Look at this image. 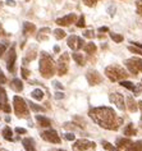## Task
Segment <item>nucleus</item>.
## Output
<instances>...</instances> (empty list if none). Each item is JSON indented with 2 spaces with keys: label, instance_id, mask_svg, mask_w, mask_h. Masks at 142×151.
I'll list each match as a JSON object with an SVG mask.
<instances>
[{
  "label": "nucleus",
  "instance_id": "f257e3e1",
  "mask_svg": "<svg viewBox=\"0 0 142 151\" xmlns=\"http://www.w3.org/2000/svg\"><path fill=\"white\" fill-rule=\"evenodd\" d=\"M88 115L96 124L110 131H117L123 123V118L118 116L113 109L108 106L93 108L90 110Z\"/></svg>",
  "mask_w": 142,
  "mask_h": 151
},
{
  "label": "nucleus",
  "instance_id": "f03ea898",
  "mask_svg": "<svg viewBox=\"0 0 142 151\" xmlns=\"http://www.w3.org/2000/svg\"><path fill=\"white\" fill-rule=\"evenodd\" d=\"M39 69L44 78H51L55 74V72H57V64L54 63L53 58H51L46 51L41 52Z\"/></svg>",
  "mask_w": 142,
  "mask_h": 151
},
{
  "label": "nucleus",
  "instance_id": "7ed1b4c3",
  "mask_svg": "<svg viewBox=\"0 0 142 151\" xmlns=\"http://www.w3.org/2000/svg\"><path fill=\"white\" fill-rule=\"evenodd\" d=\"M105 74L111 82H120L128 77V73L119 65H109L105 68Z\"/></svg>",
  "mask_w": 142,
  "mask_h": 151
},
{
  "label": "nucleus",
  "instance_id": "20e7f679",
  "mask_svg": "<svg viewBox=\"0 0 142 151\" xmlns=\"http://www.w3.org/2000/svg\"><path fill=\"white\" fill-rule=\"evenodd\" d=\"M13 105H14V113L18 118H28L29 116V111L27 108L26 101L19 96H14L13 99Z\"/></svg>",
  "mask_w": 142,
  "mask_h": 151
},
{
  "label": "nucleus",
  "instance_id": "39448f33",
  "mask_svg": "<svg viewBox=\"0 0 142 151\" xmlns=\"http://www.w3.org/2000/svg\"><path fill=\"white\" fill-rule=\"evenodd\" d=\"M124 64H126V67L128 68V70L133 76H136V74H138V73H141L142 72V59H140V58L127 59V60H124Z\"/></svg>",
  "mask_w": 142,
  "mask_h": 151
},
{
  "label": "nucleus",
  "instance_id": "423d86ee",
  "mask_svg": "<svg viewBox=\"0 0 142 151\" xmlns=\"http://www.w3.org/2000/svg\"><path fill=\"white\" fill-rule=\"evenodd\" d=\"M57 69H58V76L67 74V72L69 69V54L68 52H63L60 55V58L58 60V64H57Z\"/></svg>",
  "mask_w": 142,
  "mask_h": 151
},
{
  "label": "nucleus",
  "instance_id": "0eeeda50",
  "mask_svg": "<svg viewBox=\"0 0 142 151\" xmlns=\"http://www.w3.org/2000/svg\"><path fill=\"white\" fill-rule=\"evenodd\" d=\"M96 149V143L88 139H77L73 143V150L76 151H87V150H95Z\"/></svg>",
  "mask_w": 142,
  "mask_h": 151
},
{
  "label": "nucleus",
  "instance_id": "6e6552de",
  "mask_svg": "<svg viewBox=\"0 0 142 151\" xmlns=\"http://www.w3.org/2000/svg\"><path fill=\"white\" fill-rule=\"evenodd\" d=\"M16 59H17L16 49H14V46H12L10 50L8 51V55H6V68H8L10 73L16 72Z\"/></svg>",
  "mask_w": 142,
  "mask_h": 151
},
{
  "label": "nucleus",
  "instance_id": "1a4fd4ad",
  "mask_svg": "<svg viewBox=\"0 0 142 151\" xmlns=\"http://www.w3.org/2000/svg\"><path fill=\"white\" fill-rule=\"evenodd\" d=\"M86 78H87V82L91 86H96L103 82L101 74H100L98 70H93V69H90L87 73H86Z\"/></svg>",
  "mask_w": 142,
  "mask_h": 151
},
{
  "label": "nucleus",
  "instance_id": "9d476101",
  "mask_svg": "<svg viewBox=\"0 0 142 151\" xmlns=\"http://www.w3.org/2000/svg\"><path fill=\"white\" fill-rule=\"evenodd\" d=\"M67 44H68V46L72 49V50H80V49L83 47L85 45V41L82 37H78L76 35H72L68 37V41H67Z\"/></svg>",
  "mask_w": 142,
  "mask_h": 151
},
{
  "label": "nucleus",
  "instance_id": "9b49d317",
  "mask_svg": "<svg viewBox=\"0 0 142 151\" xmlns=\"http://www.w3.org/2000/svg\"><path fill=\"white\" fill-rule=\"evenodd\" d=\"M41 137L45 141L50 142V143H60V137H59L58 132L54 129H49V131H45L41 133Z\"/></svg>",
  "mask_w": 142,
  "mask_h": 151
},
{
  "label": "nucleus",
  "instance_id": "f8f14e48",
  "mask_svg": "<svg viewBox=\"0 0 142 151\" xmlns=\"http://www.w3.org/2000/svg\"><path fill=\"white\" fill-rule=\"evenodd\" d=\"M109 100L113 103L115 106H117L119 110H124L126 109V104H124V97H123L122 93L119 92H114V93H110L109 96Z\"/></svg>",
  "mask_w": 142,
  "mask_h": 151
},
{
  "label": "nucleus",
  "instance_id": "ddd939ff",
  "mask_svg": "<svg viewBox=\"0 0 142 151\" xmlns=\"http://www.w3.org/2000/svg\"><path fill=\"white\" fill-rule=\"evenodd\" d=\"M76 21H77V16L74 13H72V14H68V16L62 17V18H59V19H57V24L65 27V26H70L72 23H74Z\"/></svg>",
  "mask_w": 142,
  "mask_h": 151
},
{
  "label": "nucleus",
  "instance_id": "4468645a",
  "mask_svg": "<svg viewBox=\"0 0 142 151\" xmlns=\"http://www.w3.org/2000/svg\"><path fill=\"white\" fill-rule=\"evenodd\" d=\"M22 145H23L26 151H36V146H35V139L33 138H23L22 139Z\"/></svg>",
  "mask_w": 142,
  "mask_h": 151
},
{
  "label": "nucleus",
  "instance_id": "2eb2a0df",
  "mask_svg": "<svg viewBox=\"0 0 142 151\" xmlns=\"http://www.w3.org/2000/svg\"><path fill=\"white\" fill-rule=\"evenodd\" d=\"M120 86H123L124 88H128V90H131V91H133L136 95H138V93L141 92V88H137L136 86H134L132 82H129V81H120Z\"/></svg>",
  "mask_w": 142,
  "mask_h": 151
},
{
  "label": "nucleus",
  "instance_id": "dca6fc26",
  "mask_svg": "<svg viewBox=\"0 0 142 151\" xmlns=\"http://www.w3.org/2000/svg\"><path fill=\"white\" fill-rule=\"evenodd\" d=\"M127 108L131 113H136L137 109H138V104L134 101V99L132 96H128L127 97Z\"/></svg>",
  "mask_w": 142,
  "mask_h": 151
},
{
  "label": "nucleus",
  "instance_id": "f3484780",
  "mask_svg": "<svg viewBox=\"0 0 142 151\" xmlns=\"http://www.w3.org/2000/svg\"><path fill=\"white\" fill-rule=\"evenodd\" d=\"M115 143H117V146L119 147V149H127V147H128L129 145H131V143H132V141H131V139L128 138V137H120V138H117V142H115Z\"/></svg>",
  "mask_w": 142,
  "mask_h": 151
},
{
  "label": "nucleus",
  "instance_id": "a211bd4d",
  "mask_svg": "<svg viewBox=\"0 0 142 151\" xmlns=\"http://www.w3.org/2000/svg\"><path fill=\"white\" fill-rule=\"evenodd\" d=\"M10 88H12L13 91H16V92H21L22 90H23V83H22L21 80L14 78V80L10 82Z\"/></svg>",
  "mask_w": 142,
  "mask_h": 151
},
{
  "label": "nucleus",
  "instance_id": "6ab92c4d",
  "mask_svg": "<svg viewBox=\"0 0 142 151\" xmlns=\"http://www.w3.org/2000/svg\"><path fill=\"white\" fill-rule=\"evenodd\" d=\"M36 120H37V123H39L41 127L46 128V127H50L51 126L50 119L46 118V116H44V115H36Z\"/></svg>",
  "mask_w": 142,
  "mask_h": 151
},
{
  "label": "nucleus",
  "instance_id": "aec40b11",
  "mask_svg": "<svg viewBox=\"0 0 142 151\" xmlns=\"http://www.w3.org/2000/svg\"><path fill=\"white\" fill-rule=\"evenodd\" d=\"M35 29H36V27L33 23H29V22H24L23 23V35L24 36H28L29 33H33Z\"/></svg>",
  "mask_w": 142,
  "mask_h": 151
},
{
  "label": "nucleus",
  "instance_id": "412c9836",
  "mask_svg": "<svg viewBox=\"0 0 142 151\" xmlns=\"http://www.w3.org/2000/svg\"><path fill=\"white\" fill-rule=\"evenodd\" d=\"M126 151H142V139H141V141L132 142V143H131V145L126 149Z\"/></svg>",
  "mask_w": 142,
  "mask_h": 151
},
{
  "label": "nucleus",
  "instance_id": "4be33fe9",
  "mask_svg": "<svg viewBox=\"0 0 142 151\" xmlns=\"http://www.w3.org/2000/svg\"><path fill=\"white\" fill-rule=\"evenodd\" d=\"M123 133H124V136H128V137H131V136H136L137 134V131L134 129V127H133V124L131 123L128 124L124 129H123Z\"/></svg>",
  "mask_w": 142,
  "mask_h": 151
},
{
  "label": "nucleus",
  "instance_id": "5701e85b",
  "mask_svg": "<svg viewBox=\"0 0 142 151\" xmlns=\"http://www.w3.org/2000/svg\"><path fill=\"white\" fill-rule=\"evenodd\" d=\"M83 50L87 52V54H95L96 50H98V47H96V45L93 42H88V44L83 45Z\"/></svg>",
  "mask_w": 142,
  "mask_h": 151
},
{
  "label": "nucleus",
  "instance_id": "b1692460",
  "mask_svg": "<svg viewBox=\"0 0 142 151\" xmlns=\"http://www.w3.org/2000/svg\"><path fill=\"white\" fill-rule=\"evenodd\" d=\"M50 32V28L45 27V28H41L39 35H37V40L39 41H44V40H47V33Z\"/></svg>",
  "mask_w": 142,
  "mask_h": 151
},
{
  "label": "nucleus",
  "instance_id": "393cba45",
  "mask_svg": "<svg viewBox=\"0 0 142 151\" xmlns=\"http://www.w3.org/2000/svg\"><path fill=\"white\" fill-rule=\"evenodd\" d=\"M72 58L76 60V63L78 64V65H85V58L83 55L80 54V52H74V54H72Z\"/></svg>",
  "mask_w": 142,
  "mask_h": 151
},
{
  "label": "nucleus",
  "instance_id": "a878e982",
  "mask_svg": "<svg viewBox=\"0 0 142 151\" xmlns=\"http://www.w3.org/2000/svg\"><path fill=\"white\" fill-rule=\"evenodd\" d=\"M3 136H4L6 141H13V132L10 129V127H5L3 129Z\"/></svg>",
  "mask_w": 142,
  "mask_h": 151
},
{
  "label": "nucleus",
  "instance_id": "bb28decb",
  "mask_svg": "<svg viewBox=\"0 0 142 151\" xmlns=\"http://www.w3.org/2000/svg\"><path fill=\"white\" fill-rule=\"evenodd\" d=\"M31 97H33L35 100H42L44 92L41 91L40 88H36V90H33V91L31 92Z\"/></svg>",
  "mask_w": 142,
  "mask_h": 151
},
{
  "label": "nucleus",
  "instance_id": "cd10ccee",
  "mask_svg": "<svg viewBox=\"0 0 142 151\" xmlns=\"http://www.w3.org/2000/svg\"><path fill=\"white\" fill-rule=\"evenodd\" d=\"M101 145H103L104 149L108 150V151H120V149H119V147H115V146H113L110 142L103 141V142H101Z\"/></svg>",
  "mask_w": 142,
  "mask_h": 151
},
{
  "label": "nucleus",
  "instance_id": "c85d7f7f",
  "mask_svg": "<svg viewBox=\"0 0 142 151\" xmlns=\"http://www.w3.org/2000/svg\"><path fill=\"white\" fill-rule=\"evenodd\" d=\"M29 108H31V110L33 111H36V113H44V111H46V109L42 108V106H40V105H37L35 103H29Z\"/></svg>",
  "mask_w": 142,
  "mask_h": 151
},
{
  "label": "nucleus",
  "instance_id": "c756f323",
  "mask_svg": "<svg viewBox=\"0 0 142 151\" xmlns=\"http://www.w3.org/2000/svg\"><path fill=\"white\" fill-rule=\"evenodd\" d=\"M54 36L57 40H62L65 37V32L62 28H57V29H54Z\"/></svg>",
  "mask_w": 142,
  "mask_h": 151
},
{
  "label": "nucleus",
  "instance_id": "7c9ffc66",
  "mask_svg": "<svg viewBox=\"0 0 142 151\" xmlns=\"http://www.w3.org/2000/svg\"><path fill=\"white\" fill-rule=\"evenodd\" d=\"M35 58H36V49L33 47L32 51L29 50V51L27 52V55H26V59H24V63H26V62H29V60H33Z\"/></svg>",
  "mask_w": 142,
  "mask_h": 151
},
{
  "label": "nucleus",
  "instance_id": "2f4dec72",
  "mask_svg": "<svg viewBox=\"0 0 142 151\" xmlns=\"http://www.w3.org/2000/svg\"><path fill=\"white\" fill-rule=\"evenodd\" d=\"M6 103V92L5 90L0 86V104H5Z\"/></svg>",
  "mask_w": 142,
  "mask_h": 151
},
{
  "label": "nucleus",
  "instance_id": "473e14b6",
  "mask_svg": "<svg viewBox=\"0 0 142 151\" xmlns=\"http://www.w3.org/2000/svg\"><path fill=\"white\" fill-rule=\"evenodd\" d=\"M110 37L113 41H115V42H122L123 41V36L118 35V33H110Z\"/></svg>",
  "mask_w": 142,
  "mask_h": 151
},
{
  "label": "nucleus",
  "instance_id": "72a5a7b5",
  "mask_svg": "<svg viewBox=\"0 0 142 151\" xmlns=\"http://www.w3.org/2000/svg\"><path fill=\"white\" fill-rule=\"evenodd\" d=\"M128 50H129L131 52H133V54H138V55L142 56V50H141V49H138L137 46H129Z\"/></svg>",
  "mask_w": 142,
  "mask_h": 151
},
{
  "label": "nucleus",
  "instance_id": "f704fd0d",
  "mask_svg": "<svg viewBox=\"0 0 142 151\" xmlns=\"http://www.w3.org/2000/svg\"><path fill=\"white\" fill-rule=\"evenodd\" d=\"M77 27H80V28H83L85 27V26H86V23H85V17L83 16H81L80 17V19H78L77 21Z\"/></svg>",
  "mask_w": 142,
  "mask_h": 151
},
{
  "label": "nucleus",
  "instance_id": "c9c22d12",
  "mask_svg": "<svg viewBox=\"0 0 142 151\" xmlns=\"http://www.w3.org/2000/svg\"><path fill=\"white\" fill-rule=\"evenodd\" d=\"M136 6H137V14L142 16V0H136Z\"/></svg>",
  "mask_w": 142,
  "mask_h": 151
},
{
  "label": "nucleus",
  "instance_id": "e433bc0d",
  "mask_svg": "<svg viewBox=\"0 0 142 151\" xmlns=\"http://www.w3.org/2000/svg\"><path fill=\"white\" fill-rule=\"evenodd\" d=\"M98 1H99V0H83V3L87 6H93Z\"/></svg>",
  "mask_w": 142,
  "mask_h": 151
},
{
  "label": "nucleus",
  "instance_id": "4c0bfd02",
  "mask_svg": "<svg viewBox=\"0 0 142 151\" xmlns=\"http://www.w3.org/2000/svg\"><path fill=\"white\" fill-rule=\"evenodd\" d=\"M83 36H85V37H88V39H92V37L95 36V35H93V31H92V29H88V31H85V32H83Z\"/></svg>",
  "mask_w": 142,
  "mask_h": 151
},
{
  "label": "nucleus",
  "instance_id": "58836bf2",
  "mask_svg": "<svg viewBox=\"0 0 142 151\" xmlns=\"http://www.w3.org/2000/svg\"><path fill=\"white\" fill-rule=\"evenodd\" d=\"M21 73H22V77H23V78H28L29 70L26 69V68H21Z\"/></svg>",
  "mask_w": 142,
  "mask_h": 151
},
{
  "label": "nucleus",
  "instance_id": "ea45409f",
  "mask_svg": "<svg viewBox=\"0 0 142 151\" xmlns=\"http://www.w3.org/2000/svg\"><path fill=\"white\" fill-rule=\"evenodd\" d=\"M5 82H6V77H5V76H4V73H3L1 68H0V85L5 83Z\"/></svg>",
  "mask_w": 142,
  "mask_h": 151
},
{
  "label": "nucleus",
  "instance_id": "a19ab883",
  "mask_svg": "<svg viewBox=\"0 0 142 151\" xmlns=\"http://www.w3.org/2000/svg\"><path fill=\"white\" fill-rule=\"evenodd\" d=\"M64 138L68 139V141H74V138H76V137H74L73 133H65L64 134Z\"/></svg>",
  "mask_w": 142,
  "mask_h": 151
},
{
  "label": "nucleus",
  "instance_id": "79ce46f5",
  "mask_svg": "<svg viewBox=\"0 0 142 151\" xmlns=\"http://www.w3.org/2000/svg\"><path fill=\"white\" fill-rule=\"evenodd\" d=\"M16 132H17L18 134H26V133H27V129H24V128L18 127V128H16Z\"/></svg>",
  "mask_w": 142,
  "mask_h": 151
},
{
  "label": "nucleus",
  "instance_id": "37998d69",
  "mask_svg": "<svg viewBox=\"0 0 142 151\" xmlns=\"http://www.w3.org/2000/svg\"><path fill=\"white\" fill-rule=\"evenodd\" d=\"M5 50H6V45L0 42V56H3V54L5 52Z\"/></svg>",
  "mask_w": 142,
  "mask_h": 151
},
{
  "label": "nucleus",
  "instance_id": "c03bdc74",
  "mask_svg": "<svg viewBox=\"0 0 142 151\" xmlns=\"http://www.w3.org/2000/svg\"><path fill=\"white\" fill-rule=\"evenodd\" d=\"M1 109H3V110H4L5 113H10V106H9V105L8 104H1Z\"/></svg>",
  "mask_w": 142,
  "mask_h": 151
},
{
  "label": "nucleus",
  "instance_id": "a18cd8bd",
  "mask_svg": "<svg viewBox=\"0 0 142 151\" xmlns=\"http://www.w3.org/2000/svg\"><path fill=\"white\" fill-rule=\"evenodd\" d=\"M8 33H6L5 31H4V28H3V26H1V23H0V37L1 36H6Z\"/></svg>",
  "mask_w": 142,
  "mask_h": 151
},
{
  "label": "nucleus",
  "instance_id": "49530a36",
  "mask_svg": "<svg viewBox=\"0 0 142 151\" xmlns=\"http://www.w3.org/2000/svg\"><path fill=\"white\" fill-rule=\"evenodd\" d=\"M63 97H64V93H62V92L55 93V99H63Z\"/></svg>",
  "mask_w": 142,
  "mask_h": 151
},
{
  "label": "nucleus",
  "instance_id": "de8ad7c7",
  "mask_svg": "<svg viewBox=\"0 0 142 151\" xmlns=\"http://www.w3.org/2000/svg\"><path fill=\"white\" fill-rule=\"evenodd\" d=\"M6 5L14 6V5H16V1H14V0H6Z\"/></svg>",
  "mask_w": 142,
  "mask_h": 151
},
{
  "label": "nucleus",
  "instance_id": "09e8293b",
  "mask_svg": "<svg viewBox=\"0 0 142 151\" xmlns=\"http://www.w3.org/2000/svg\"><path fill=\"white\" fill-rule=\"evenodd\" d=\"M131 44H133L134 46H137L138 49H141V50H142V44H140V42H131Z\"/></svg>",
  "mask_w": 142,
  "mask_h": 151
},
{
  "label": "nucleus",
  "instance_id": "8fccbe9b",
  "mask_svg": "<svg viewBox=\"0 0 142 151\" xmlns=\"http://www.w3.org/2000/svg\"><path fill=\"white\" fill-rule=\"evenodd\" d=\"M138 109H140V110H141V114H142V101H138ZM141 120H142V115H141Z\"/></svg>",
  "mask_w": 142,
  "mask_h": 151
},
{
  "label": "nucleus",
  "instance_id": "3c124183",
  "mask_svg": "<svg viewBox=\"0 0 142 151\" xmlns=\"http://www.w3.org/2000/svg\"><path fill=\"white\" fill-rule=\"evenodd\" d=\"M99 31L100 32H108V27H100Z\"/></svg>",
  "mask_w": 142,
  "mask_h": 151
},
{
  "label": "nucleus",
  "instance_id": "603ef678",
  "mask_svg": "<svg viewBox=\"0 0 142 151\" xmlns=\"http://www.w3.org/2000/svg\"><path fill=\"white\" fill-rule=\"evenodd\" d=\"M54 85H55V87H58V88H63V86H62L60 83H59V82H55Z\"/></svg>",
  "mask_w": 142,
  "mask_h": 151
},
{
  "label": "nucleus",
  "instance_id": "864d4df0",
  "mask_svg": "<svg viewBox=\"0 0 142 151\" xmlns=\"http://www.w3.org/2000/svg\"><path fill=\"white\" fill-rule=\"evenodd\" d=\"M54 50L58 52V51H59V46H55V47H54Z\"/></svg>",
  "mask_w": 142,
  "mask_h": 151
},
{
  "label": "nucleus",
  "instance_id": "5fc2aeb1",
  "mask_svg": "<svg viewBox=\"0 0 142 151\" xmlns=\"http://www.w3.org/2000/svg\"><path fill=\"white\" fill-rule=\"evenodd\" d=\"M50 151H65V150H50Z\"/></svg>",
  "mask_w": 142,
  "mask_h": 151
},
{
  "label": "nucleus",
  "instance_id": "6e6d98bb",
  "mask_svg": "<svg viewBox=\"0 0 142 151\" xmlns=\"http://www.w3.org/2000/svg\"><path fill=\"white\" fill-rule=\"evenodd\" d=\"M141 83H142V81H141Z\"/></svg>",
  "mask_w": 142,
  "mask_h": 151
},
{
  "label": "nucleus",
  "instance_id": "4d7b16f0",
  "mask_svg": "<svg viewBox=\"0 0 142 151\" xmlns=\"http://www.w3.org/2000/svg\"><path fill=\"white\" fill-rule=\"evenodd\" d=\"M0 146H1V145H0Z\"/></svg>",
  "mask_w": 142,
  "mask_h": 151
}]
</instances>
